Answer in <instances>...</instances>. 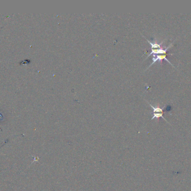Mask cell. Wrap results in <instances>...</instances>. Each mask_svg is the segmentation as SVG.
Wrapping results in <instances>:
<instances>
[{"mask_svg": "<svg viewBox=\"0 0 191 191\" xmlns=\"http://www.w3.org/2000/svg\"><path fill=\"white\" fill-rule=\"evenodd\" d=\"M166 55H167L166 54H160V55H157V56H156V55H155V54H154V55H153V62L151 63V64L150 65L149 67H150L151 65L154 64V63H155L157 61H159V62H160L162 63V60H166V61L168 62V63H169L170 64L172 65V66H173V65L172 63L170 62L168 60L167 58H166Z\"/></svg>", "mask_w": 191, "mask_h": 191, "instance_id": "cell-1", "label": "cell"}, {"mask_svg": "<svg viewBox=\"0 0 191 191\" xmlns=\"http://www.w3.org/2000/svg\"><path fill=\"white\" fill-rule=\"evenodd\" d=\"M4 117L3 116L2 114H1V113H0V121H2L4 120Z\"/></svg>", "mask_w": 191, "mask_h": 191, "instance_id": "cell-6", "label": "cell"}, {"mask_svg": "<svg viewBox=\"0 0 191 191\" xmlns=\"http://www.w3.org/2000/svg\"><path fill=\"white\" fill-rule=\"evenodd\" d=\"M163 113H153V117L151 118V120L154 119V118H157V119H159V118L162 117V118H163L166 122H168V121H166V119H165V118L163 116Z\"/></svg>", "mask_w": 191, "mask_h": 191, "instance_id": "cell-5", "label": "cell"}, {"mask_svg": "<svg viewBox=\"0 0 191 191\" xmlns=\"http://www.w3.org/2000/svg\"><path fill=\"white\" fill-rule=\"evenodd\" d=\"M149 105H150V107L153 108L154 113H163V109L165 108V106L163 108H161L159 107V106H158V107H154V106H153L151 104H150V103H149Z\"/></svg>", "mask_w": 191, "mask_h": 191, "instance_id": "cell-3", "label": "cell"}, {"mask_svg": "<svg viewBox=\"0 0 191 191\" xmlns=\"http://www.w3.org/2000/svg\"><path fill=\"white\" fill-rule=\"evenodd\" d=\"M171 47H172V43L170 44V45L167 48H166V49H164L163 47H161L160 48H159V49H151V53L149 54L148 57H147V58H148V57H149L151 55V54H166V51H168V49H169Z\"/></svg>", "mask_w": 191, "mask_h": 191, "instance_id": "cell-2", "label": "cell"}, {"mask_svg": "<svg viewBox=\"0 0 191 191\" xmlns=\"http://www.w3.org/2000/svg\"><path fill=\"white\" fill-rule=\"evenodd\" d=\"M145 39H146V38H145ZM146 39V40L148 41V42H149V43L151 45V49H154V48H161V45H162V44H163V42H162V43H160V44H158V43H151V42H150L149 40H148L147 39Z\"/></svg>", "mask_w": 191, "mask_h": 191, "instance_id": "cell-4", "label": "cell"}]
</instances>
